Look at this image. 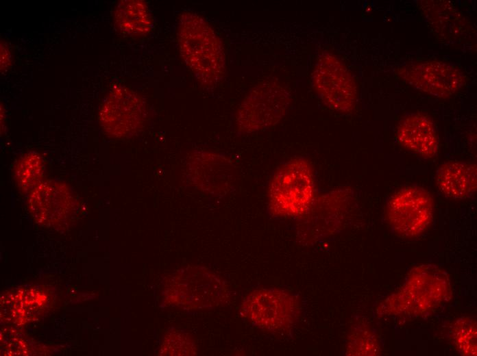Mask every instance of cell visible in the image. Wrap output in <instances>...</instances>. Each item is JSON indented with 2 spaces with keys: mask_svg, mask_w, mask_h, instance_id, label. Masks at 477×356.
<instances>
[{
  "mask_svg": "<svg viewBox=\"0 0 477 356\" xmlns=\"http://www.w3.org/2000/svg\"><path fill=\"white\" fill-rule=\"evenodd\" d=\"M177 36L182 59L205 87H213L225 73V54L219 38L206 21L192 12L183 13Z\"/></svg>",
  "mask_w": 477,
  "mask_h": 356,
  "instance_id": "cell-1",
  "label": "cell"
},
{
  "mask_svg": "<svg viewBox=\"0 0 477 356\" xmlns=\"http://www.w3.org/2000/svg\"><path fill=\"white\" fill-rule=\"evenodd\" d=\"M313 169L304 158L292 159L279 167L269 188V207L275 216L296 218L307 213L314 200Z\"/></svg>",
  "mask_w": 477,
  "mask_h": 356,
  "instance_id": "cell-2",
  "label": "cell"
},
{
  "mask_svg": "<svg viewBox=\"0 0 477 356\" xmlns=\"http://www.w3.org/2000/svg\"><path fill=\"white\" fill-rule=\"evenodd\" d=\"M448 290L446 275L434 266L423 265L411 271L402 288L380 309L388 314H420L444 301Z\"/></svg>",
  "mask_w": 477,
  "mask_h": 356,
  "instance_id": "cell-3",
  "label": "cell"
},
{
  "mask_svg": "<svg viewBox=\"0 0 477 356\" xmlns=\"http://www.w3.org/2000/svg\"><path fill=\"white\" fill-rule=\"evenodd\" d=\"M299 304L291 293L275 288L253 291L243 301L241 314L258 328L273 334L289 331L299 316Z\"/></svg>",
  "mask_w": 477,
  "mask_h": 356,
  "instance_id": "cell-4",
  "label": "cell"
},
{
  "mask_svg": "<svg viewBox=\"0 0 477 356\" xmlns=\"http://www.w3.org/2000/svg\"><path fill=\"white\" fill-rule=\"evenodd\" d=\"M291 103L289 92L275 81L262 83L244 99L236 116L238 129L243 132L265 130L277 124Z\"/></svg>",
  "mask_w": 477,
  "mask_h": 356,
  "instance_id": "cell-5",
  "label": "cell"
},
{
  "mask_svg": "<svg viewBox=\"0 0 477 356\" xmlns=\"http://www.w3.org/2000/svg\"><path fill=\"white\" fill-rule=\"evenodd\" d=\"M387 214L395 233L404 237H415L424 231L432 221V199L425 189L406 186L391 196Z\"/></svg>",
  "mask_w": 477,
  "mask_h": 356,
  "instance_id": "cell-6",
  "label": "cell"
},
{
  "mask_svg": "<svg viewBox=\"0 0 477 356\" xmlns=\"http://www.w3.org/2000/svg\"><path fill=\"white\" fill-rule=\"evenodd\" d=\"M313 84L321 100L341 112L351 111L356 99L354 80L346 66L334 55L323 54L313 73Z\"/></svg>",
  "mask_w": 477,
  "mask_h": 356,
  "instance_id": "cell-7",
  "label": "cell"
},
{
  "mask_svg": "<svg viewBox=\"0 0 477 356\" xmlns=\"http://www.w3.org/2000/svg\"><path fill=\"white\" fill-rule=\"evenodd\" d=\"M145 116V104L132 90L120 86L111 90L101 103L99 121L103 131L114 138L134 134Z\"/></svg>",
  "mask_w": 477,
  "mask_h": 356,
  "instance_id": "cell-8",
  "label": "cell"
},
{
  "mask_svg": "<svg viewBox=\"0 0 477 356\" xmlns=\"http://www.w3.org/2000/svg\"><path fill=\"white\" fill-rule=\"evenodd\" d=\"M74 207L75 199L70 188L56 181L40 183L32 190L29 198V212L42 226H56L65 221Z\"/></svg>",
  "mask_w": 477,
  "mask_h": 356,
  "instance_id": "cell-9",
  "label": "cell"
},
{
  "mask_svg": "<svg viewBox=\"0 0 477 356\" xmlns=\"http://www.w3.org/2000/svg\"><path fill=\"white\" fill-rule=\"evenodd\" d=\"M400 75L415 88L440 98L452 95L465 83L464 76L458 68L438 61L408 66Z\"/></svg>",
  "mask_w": 477,
  "mask_h": 356,
  "instance_id": "cell-10",
  "label": "cell"
},
{
  "mask_svg": "<svg viewBox=\"0 0 477 356\" xmlns=\"http://www.w3.org/2000/svg\"><path fill=\"white\" fill-rule=\"evenodd\" d=\"M397 138L405 148L424 157H432L438 150L437 136L432 123L419 114L408 115L402 120Z\"/></svg>",
  "mask_w": 477,
  "mask_h": 356,
  "instance_id": "cell-11",
  "label": "cell"
},
{
  "mask_svg": "<svg viewBox=\"0 0 477 356\" xmlns=\"http://www.w3.org/2000/svg\"><path fill=\"white\" fill-rule=\"evenodd\" d=\"M436 181L439 190L447 197L468 199L476 191V166L463 162L444 163L437 170Z\"/></svg>",
  "mask_w": 477,
  "mask_h": 356,
  "instance_id": "cell-12",
  "label": "cell"
},
{
  "mask_svg": "<svg viewBox=\"0 0 477 356\" xmlns=\"http://www.w3.org/2000/svg\"><path fill=\"white\" fill-rule=\"evenodd\" d=\"M114 21L121 32L131 36L147 34L153 26L152 16L147 4L138 0L119 1L114 12Z\"/></svg>",
  "mask_w": 477,
  "mask_h": 356,
  "instance_id": "cell-13",
  "label": "cell"
},
{
  "mask_svg": "<svg viewBox=\"0 0 477 356\" xmlns=\"http://www.w3.org/2000/svg\"><path fill=\"white\" fill-rule=\"evenodd\" d=\"M43 163L36 153L23 156L17 163L15 179L19 188L24 191L34 190L38 185L43 174Z\"/></svg>",
  "mask_w": 477,
  "mask_h": 356,
  "instance_id": "cell-14",
  "label": "cell"
},
{
  "mask_svg": "<svg viewBox=\"0 0 477 356\" xmlns=\"http://www.w3.org/2000/svg\"><path fill=\"white\" fill-rule=\"evenodd\" d=\"M451 332L453 342L461 355H476V322L474 318L467 316L459 318Z\"/></svg>",
  "mask_w": 477,
  "mask_h": 356,
  "instance_id": "cell-15",
  "label": "cell"
},
{
  "mask_svg": "<svg viewBox=\"0 0 477 356\" xmlns=\"http://www.w3.org/2000/svg\"><path fill=\"white\" fill-rule=\"evenodd\" d=\"M368 345L376 348V344L373 341V337L366 330L353 332L348 342V355H370L375 353L368 348Z\"/></svg>",
  "mask_w": 477,
  "mask_h": 356,
  "instance_id": "cell-16",
  "label": "cell"
},
{
  "mask_svg": "<svg viewBox=\"0 0 477 356\" xmlns=\"http://www.w3.org/2000/svg\"><path fill=\"white\" fill-rule=\"evenodd\" d=\"M10 63V55L5 46L1 45V69L4 70L8 67Z\"/></svg>",
  "mask_w": 477,
  "mask_h": 356,
  "instance_id": "cell-17",
  "label": "cell"
}]
</instances>
